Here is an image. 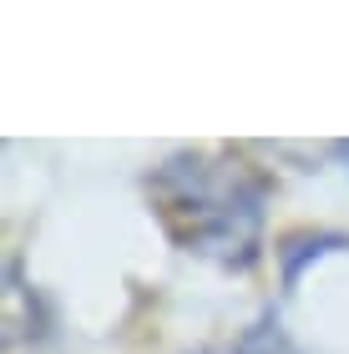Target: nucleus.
<instances>
[{
    "mask_svg": "<svg viewBox=\"0 0 349 354\" xmlns=\"http://www.w3.org/2000/svg\"><path fill=\"white\" fill-rule=\"evenodd\" d=\"M152 207L182 253L223 268H248L263 238V177L213 152H172L147 177Z\"/></svg>",
    "mask_w": 349,
    "mask_h": 354,
    "instance_id": "obj_1",
    "label": "nucleus"
},
{
    "mask_svg": "<svg viewBox=\"0 0 349 354\" xmlns=\"http://www.w3.org/2000/svg\"><path fill=\"white\" fill-rule=\"evenodd\" d=\"M193 354H299V349L289 344V334H283L279 314L268 309V314L253 319V324L238 334L233 344H208V349H193Z\"/></svg>",
    "mask_w": 349,
    "mask_h": 354,
    "instance_id": "obj_3",
    "label": "nucleus"
},
{
    "mask_svg": "<svg viewBox=\"0 0 349 354\" xmlns=\"http://www.w3.org/2000/svg\"><path fill=\"white\" fill-rule=\"evenodd\" d=\"M329 253H349V233H294V238H283V248H279L283 288L294 294L299 279H304V268L329 259Z\"/></svg>",
    "mask_w": 349,
    "mask_h": 354,
    "instance_id": "obj_2",
    "label": "nucleus"
},
{
    "mask_svg": "<svg viewBox=\"0 0 349 354\" xmlns=\"http://www.w3.org/2000/svg\"><path fill=\"white\" fill-rule=\"evenodd\" d=\"M334 152H339V162H344V172H349V142H339Z\"/></svg>",
    "mask_w": 349,
    "mask_h": 354,
    "instance_id": "obj_4",
    "label": "nucleus"
}]
</instances>
